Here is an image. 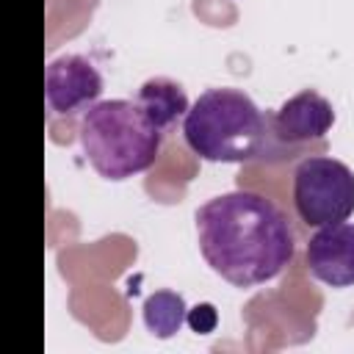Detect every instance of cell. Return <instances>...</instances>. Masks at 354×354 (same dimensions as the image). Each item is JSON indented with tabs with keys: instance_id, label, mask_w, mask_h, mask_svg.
<instances>
[{
	"instance_id": "6da1fadb",
	"label": "cell",
	"mask_w": 354,
	"mask_h": 354,
	"mask_svg": "<svg viewBox=\"0 0 354 354\" xmlns=\"http://www.w3.org/2000/svg\"><path fill=\"white\" fill-rule=\"evenodd\" d=\"M205 263L235 288L277 279L296 254V235L285 210L257 191H227L194 213Z\"/></svg>"
},
{
	"instance_id": "7a4b0ae2",
	"label": "cell",
	"mask_w": 354,
	"mask_h": 354,
	"mask_svg": "<svg viewBox=\"0 0 354 354\" xmlns=\"http://www.w3.org/2000/svg\"><path fill=\"white\" fill-rule=\"evenodd\" d=\"M80 147L91 169L105 180H127L147 171L160 152L163 130L136 100H100L80 116Z\"/></svg>"
},
{
	"instance_id": "3957f363",
	"label": "cell",
	"mask_w": 354,
	"mask_h": 354,
	"mask_svg": "<svg viewBox=\"0 0 354 354\" xmlns=\"http://www.w3.org/2000/svg\"><path fill=\"white\" fill-rule=\"evenodd\" d=\"M268 116L241 88H207L183 116V138L210 163H246L268 144Z\"/></svg>"
},
{
	"instance_id": "277c9868",
	"label": "cell",
	"mask_w": 354,
	"mask_h": 354,
	"mask_svg": "<svg viewBox=\"0 0 354 354\" xmlns=\"http://www.w3.org/2000/svg\"><path fill=\"white\" fill-rule=\"evenodd\" d=\"M293 207L301 224L326 227L354 213V171L329 155H307L293 169Z\"/></svg>"
},
{
	"instance_id": "5b68a950",
	"label": "cell",
	"mask_w": 354,
	"mask_h": 354,
	"mask_svg": "<svg viewBox=\"0 0 354 354\" xmlns=\"http://www.w3.org/2000/svg\"><path fill=\"white\" fill-rule=\"evenodd\" d=\"M102 94V75L91 58L80 53L58 55L44 69V102L53 113L69 116L75 111H86L88 105L100 102Z\"/></svg>"
},
{
	"instance_id": "8992f818",
	"label": "cell",
	"mask_w": 354,
	"mask_h": 354,
	"mask_svg": "<svg viewBox=\"0 0 354 354\" xmlns=\"http://www.w3.org/2000/svg\"><path fill=\"white\" fill-rule=\"evenodd\" d=\"M332 124H335V108L315 88H304L288 97L268 116V133L282 147H304L313 141H324Z\"/></svg>"
},
{
	"instance_id": "52a82bcc",
	"label": "cell",
	"mask_w": 354,
	"mask_h": 354,
	"mask_svg": "<svg viewBox=\"0 0 354 354\" xmlns=\"http://www.w3.org/2000/svg\"><path fill=\"white\" fill-rule=\"evenodd\" d=\"M307 268L329 288L354 285V224L337 221L318 227L307 241Z\"/></svg>"
},
{
	"instance_id": "ba28073f",
	"label": "cell",
	"mask_w": 354,
	"mask_h": 354,
	"mask_svg": "<svg viewBox=\"0 0 354 354\" xmlns=\"http://www.w3.org/2000/svg\"><path fill=\"white\" fill-rule=\"evenodd\" d=\"M136 102L141 105L147 119L160 130H169L191 108L188 97H185V88L171 77H149V80H144L138 86Z\"/></svg>"
},
{
	"instance_id": "9c48e42d",
	"label": "cell",
	"mask_w": 354,
	"mask_h": 354,
	"mask_svg": "<svg viewBox=\"0 0 354 354\" xmlns=\"http://www.w3.org/2000/svg\"><path fill=\"white\" fill-rule=\"evenodd\" d=\"M141 315H144V326L149 335H155L158 340H169L183 329L188 307H185L183 293L177 290H155L144 299Z\"/></svg>"
},
{
	"instance_id": "30bf717a",
	"label": "cell",
	"mask_w": 354,
	"mask_h": 354,
	"mask_svg": "<svg viewBox=\"0 0 354 354\" xmlns=\"http://www.w3.org/2000/svg\"><path fill=\"white\" fill-rule=\"evenodd\" d=\"M185 324H188L191 332H196V335H210V332L218 326V313H216V307H213L210 301H202V304H196V307L188 310Z\"/></svg>"
}]
</instances>
